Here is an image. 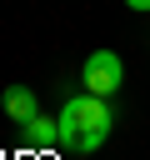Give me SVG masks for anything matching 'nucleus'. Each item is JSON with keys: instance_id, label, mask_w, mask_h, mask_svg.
<instances>
[{"instance_id": "1", "label": "nucleus", "mask_w": 150, "mask_h": 160, "mask_svg": "<svg viewBox=\"0 0 150 160\" xmlns=\"http://www.w3.org/2000/svg\"><path fill=\"white\" fill-rule=\"evenodd\" d=\"M60 150H75V155H90V150H100L105 145V135H110V125H115V110H110V100L105 95H90V90H80V95H70L65 105H60Z\"/></svg>"}, {"instance_id": "2", "label": "nucleus", "mask_w": 150, "mask_h": 160, "mask_svg": "<svg viewBox=\"0 0 150 160\" xmlns=\"http://www.w3.org/2000/svg\"><path fill=\"white\" fill-rule=\"evenodd\" d=\"M80 80H85L90 95H105V100H110V95L125 85V60H120L115 50H90L85 65H80Z\"/></svg>"}, {"instance_id": "3", "label": "nucleus", "mask_w": 150, "mask_h": 160, "mask_svg": "<svg viewBox=\"0 0 150 160\" xmlns=\"http://www.w3.org/2000/svg\"><path fill=\"white\" fill-rule=\"evenodd\" d=\"M5 115H10L15 125H30V120L40 115L35 90H30V85H5Z\"/></svg>"}, {"instance_id": "4", "label": "nucleus", "mask_w": 150, "mask_h": 160, "mask_svg": "<svg viewBox=\"0 0 150 160\" xmlns=\"http://www.w3.org/2000/svg\"><path fill=\"white\" fill-rule=\"evenodd\" d=\"M25 130V145H35V150H50V145H60V120H50V115H35L30 125H20Z\"/></svg>"}, {"instance_id": "5", "label": "nucleus", "mask_w": 150, "mask_h": 160, "mask_svg": "<svg viewBox=\"0 0 150 160\" xmlns=\"http://www.w3.org/2000/svg\"><path fill=\"white\" fill-rule=\"evenodd\" d=\"M125 5H130V10H150V0H125Z\"/></svg>"}]
</instances>
